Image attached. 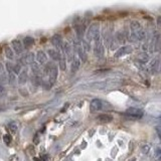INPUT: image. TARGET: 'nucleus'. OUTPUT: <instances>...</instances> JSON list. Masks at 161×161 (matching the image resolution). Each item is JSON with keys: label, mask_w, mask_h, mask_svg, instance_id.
<instances>
[{"label": "nucleus", "mask_w": 161, "mask_h": 161, "mask_svg": "<svg viewBox=\"0 0 161 161\" xmlns=\"http://www.w3.org/2000/svg\"><path fill=\"white\" fill-rule=\"evenodd\" d=\"M130 28H131L132 35L135 38H137L138 40H144L145 39L146 33L144 31L142 25L140 24L139 21H137V20H133V21H131Z\"/></svg>", "instance_id": "f257e3e1"}, {"label": "nucleus", "mask_w": 161, "mask_h": 161, "mask_svg": "<svg viewBox=\"0 0 161 161\" xmlns=\"http://www.w3.org/2000/svg\"><path fill=\"white\" fill-rule=\"evenodd\" d=\"M87 39L88 42H92V40H97L100 37V24L99 23H92L90 25L87 31Z\"/></svg>", "instance_id": "f03ea898"}, {"label": "nucleus", "mask_w": 161, "mask_h": 161, "mask_svg": "<svg viewBox=\"0 0 161 161\" xmlns=\"http://www.w3.org/2000/svg\"><path fill=\"white\" fill-rule=\"evenodd\" d=\"M104 44L101 37H99L97 40H95V45H94V53L97 58H102L104 55Z\"/></svg>", "instance_id": "7ed1b4c3"}, {"label": "nucleus", "mask_w": 161, "mask_h": 161, "mask_svg": "<svg viewBox=\"0 0 161 161\" xmlns=\"http://www.w3.org/2000/svg\"><path fill=\"white\" fill-rule=\"evenodd\" d=\"M126 115L129 116L131 118H134V119H140L143 117L144 115V111L138 109V108H129L126 110Z\"/></svg>", "instance_id": "20e7f679"}, {"label": "nucleus", "mask_w": 161, "mask_h": 161, "mask_svg": "<svg viewBox=\"0 0 161 161\" xmlns=\"http://www.w3.org/2000/svg\"><path fill=\"white\" fill-rule=\"evenodd\" d=\"M133 52V47H130V45H125V47H122L118 48L117 52L115 53V58H122L123 55H126V54H130L132 53Z\"/></svg>", "instance_id": "39448f33"}, {"label": "nucleus", "mask_w": 161, "mask_h": 161, "mask_svg": "<svg viewBox=\"0 0 161 161\" xmlns=\"http://www.w3.org/2000/svg\"><path fill=\"white\" fill-rule=\"evenodd\" d=\"M63 49H64L65 55H67L68 60H69V62H73L74 58H75V54H74V48H73L72 45H70L69 42H64Z\"/></svg>", "instance_id": "423d86ee"}, {"label": "nucleus", "mask_w": 161, "mask_h": 161, "mask_svg": "<svg viewBox=\"0 0 161 161\" xmlns=\"http://www.w3.org/2000/svg\"><path fill=\"white\" fill-rule=\"evenodd\" d=\"M50 42H52L53 45L55 48H58V49H62L64 47V42H63V37L60 34H54L50 38Z\"/></svg>", "instance_id": "0eeeda50"}, {"label": "nucleus", "mask_w": 161, "mask_h": 161, "mask_svg": "<svg viewBox=\"0 0 161 161\" xmlns=\"http://www.w3.org/2000/svg\"><path fill=\"white\" fill-rule=\"evenodd\" d=\"M20 64H25V65L34 64V53H25L24 55H22V57L20 58Z\"/></svg>", "instance_id": "6e6552de"}, {"label": "nucleus", "mask_w": 161, "mask_h": 161, "mask_svg": "<svg viewBox=\"0 0 161 161\" xmlns=\"http://www.w3.org/2000/svg\"><path fill=\"white\" fill-rule=\"evenodd\" d=\"M103 108H104V103L99 99H94L92 102H91V110L94 111V112L101 111Z\"/></svg>", "instance_id": "1a4fd4ad"}, {"label": "nucleus", "mask_w": 161, "mask_h": 161, "mask_svg": "<svg viewBox=\"0 0 161 161\" xmlns=\"http://www.w3.org/2000/svg\"><path fill=\"white\" fill-rule=\"evenodd\" d=\"M12 48L16 53H21L23 52V44L22 42L18 39H13L12 40Z\"/></svg>", "instance_id": "9d476101"}, {"label": "nucleus", "mask_w": 161, "mask_h": 161, "mask_svg": "<svg viewBox=\"0 0 161 161\" xmlns=\"http://www.w3.org/2000/svg\"><path fill=\"white\" fill-rule=\"evenodd\" d=\"M35 58H36V60L40 64H44L47 62V55L43 50H38L36 54H35Z\"/></svg>", "instance_id": "9b49d317"}, {"label": "nucleus", "mask_w": 161, "mask_h": 161, "mask_svg": "<svg viewBox=\"0 0 161 161\" xmlns=\"http://www.w3.org/2000/svg\"><path fill=\"white\" fill-rule=\"evenodd\" d=\"M57 78H58V68L54 67L50 69V72L48 74V82L50 85H53L55 83V80H57Z\"/></svg>", "instance_id": "f8f14e48"}, {"label": "nucleus", "mask_w": 161, "mask_h": 161, "mask_svg": "<svg viewBox=\"0 0 161 161\" xmlns=\"http://www.w3.org/2000/svg\"><path fill=\"white\" fill-rule=\"evenodd\" d=\"M75 52L78 53L80 58L83 60V62H86L87 60V53L85 52L84 48L82 47V45H79V44H75Z\"/></svg>", "instance_id": "ddd939ff"}, {"label": "nucleus", "mask_w": 161, "mask_h": 161, "mask_svg": "<svg viewBox=\"0 0 161 161\" xmlns=\"http://www.w3.org/2000/svg\"><path fill=\"white\" fill-rule=\"evenodd\" d=\"M47 53L49 54V57L52 58L53 60H58L62 58V54L58 52V49H53V48H50L47 50Z\"/></svg>", "instance_id": "4468645a"}, {"label": "nucleus", "mask_w": 161, "mask_h": 161, "mask_svg": "<svg viewBox=\"0 0 161 161\" xmlns=\"http://www.w3.org/2000/svg\"><path fill=\"white\" fill-rule=\"evenodd\" d=\"M160 59L158 58H156L154 59H152V62L150 63V69H151V72L152 73H157L158 70H159V67H160Z\"/></svg>", "instance_id": "2eb2a0df"}, {"label": "nucleus", "mask_w": 161, "mask_h": 161, "mask_svg": "<svg viewBox=\"0 0 161 161\" xmlns=\"http://www.w3.org/2000/svg\"><path fill=\"white\" fill-rule=\"evenodd\" d=\"M97 119L98 121H100V122H102V123H110L113 121V117L109 114H102L98 116Z\"/></svg>", "instance_id": "dca6fc26"}, {"label": "nucleus", "mask_w": 161, "mask_h": 161, "mask_svg": "<svg viewBox=\"0 0 161 161\" xmlns=\"http://www.w3.org/2000/svg\"><path fill=\"white\" fill-rule=\"evenodd\" d=\"M139 147H140L141 152H142L143 154H148V152L151 149V144L148 143V142H146V141H144V142H142L140 144Z\"/></svg>", "instance_id": "f3484780"}, {"label": "nucleus", "mask_w": 161, "mask_h": 161, "mask_svg": "<svg viewBox=\"0 0 161 161\" xmlns=\"http://www.w3.org/2000/svg\"><path fill=\"white\" fill-rule=\"evenodd\" d=\"M27 80H28L27 72H26V70H22V72L18 75V83H19L20 85L25 84V83L27 82Z\"/></svg>", "instance_id": "a211bd4d"}, {"label": "nucleus", "mask_w": 161, "mask_h": 161, "mask_svg": "<svg viewBox=\"0 0 161 161\" xmlns=\"http://www.w3.org/2000/svg\"><path fill=\"white\" fill-rule=\"evenodd\" d=\"M31 69H32V73L34 75V77L36 78H39V75H42V69H40V67L37 64H31Z\"/></svg>", "instance_id": "6ab92c4d"}, {"label": "nucleus", "mask_w": 161, "mask_h": 161, "mask_svg": "<svg viewBox=\"0 0 161 161\" xmlns=\"http://www.w3.org/2000/svg\"><path fill=\"white\" fill-rule=\"evenodd\" d=\"M80 59L77 58H75L74 60L72 62V65H70V68H72V72H73V73H75V72H77V70L80 69Z\"/></svg>", "instance_id": "aec40b11"}, {"label": "nucleus", "mask_w": 161, "mask_h": 161, "mask_svg": "<svg viewBox=\"0 0 161 161\" xmlns=\"http://www.w3.org/2000/svg\"><path fill=\"white\" fill-rule=\"evenodd\" d=\"M23 44H24V47H26V48L32 47V45L34 44V38L30 37V36L24 37V39H23Z\"/></svg>", "instance_id": "412c9836"}, {"label": "nucleus", "mask_w": 161, "mask_h": 161, "mask_svg": "<svg viewBox=\"0 0 161 161\" xmlns=\"http://www.w3.org/2000/svg\"><path fill=\"white\" fill-rule=\"evenodd\" d=\"M137 59L139 60V62L141 64H144V63H147L148 60H149V57H148V54L147 53H141L137 55Z\"/></svg>", "instance_id": "4be33fe9"}, {"label": "nucleus", "mask_w": 161, "mask_h": 161, "mask_svg": "<svg viewBox=\"0 0 161 161\" xmlns=\"http://www.w3.org/2000/svg\"><path fill=\"white\" fill-rule=\"evenodd\" d=\"M75 31H77L78 37H79L80 39H82L83 36H84V31H85V29H84V26H83V25H78V26H75Z\"/></svg>", "instance_id": "5701e85b"}, {"label": "nucleus", "mask_w": 161, "mask_h": 161, "mask_svg": "<svg viewBox=\"0 0 161 161\" xmlns=\"http://www.w3.org/2000/svg\"><path fill=\"white\" fill-rule=\"evenodd\" d=\"M5 54H6V58L9 59H12L14 57V53H13L12 48H10V47H5Z\"/></svg>", "instance_id": "b1692460"}, {"label": "nucleus", "mask_w": 161, "mask_h": 161, "mask_svg": "<svg viewBox=\"0 0 161 161\" xmlns=\"http://www.w3.org/2000/svg\"><path fill=\"white\" fill-rule=\"evenodd\" d=\"M5 84H8V75H6V73H3L2 75H0V85Z\"/></svg>", "instance_id": "393cba45"}, {"label": "nucleus", "mask_w": 161, "mask_h": 161, "mask_svg": "<svg viewBox=\"0 0 161 161\" xmlns=\"http://www.w3.org/2000/svg\"><path fill=\"white\" fill-rule=\"evenodd\" d=\"M65 63H67V60H65V58L64 57H62V58H60L59 62H58V67H59V69H62V70H65V69H67Z\"/></svg>", "instance_id": "a878e982"}, {"label": "nucleus", "mask_w": 161, "mask_h": 161, "mask_svg": "<svg viewBox=\"0 0 161 161\" xmlns=\"http://www.w3.org/2000/svg\"><path fill=\"white\" fill-rule=\"evenodd\" d=\"M12 73L15 75H19L21 73V65L20 64H13V69H12Z\"/></svg>", "instance_id": "bb28decb"}, {"label": "nucleus", "mask_w": 161, "mask_h": 161, "mask_svg": "<svg viewBox=\"0 0 161 161\" xmlns=\"http://www.w3.org/2000/svg\"><path fill=\"white\" fill-rule=\"evenodd\" d=\"M8 129H9V131H10V132H11V133H16V131H17V125L16 124H15V123H9L8 124Z\"/></svg>", "instance_id": "cd10ccee"}, {"label": "nucleus", "mask_w": 161, "mask_h": 161, "mask_svg": "<svg viewBox=\"0 0 161 161\" xmlns=\"http://www.w3.org/2000/svg\"><path fill=\"white\" fill-rule=\"evenodd\" d=\"M15 82H16V79H15V75L13 73H9L8 75V83L10 85H14Z\"/></svg>", "instance_id": "c85d7f7f"}, {"label": "nucleus", "mask_w": 161, "mask_h": 161, "mask_svg": "<svg viewBox=\"0 0 161 161\" xmlns=\"http://www.w3.org/2000/svg\"><path fill=\"white\" fill-rule=\"evenodd\" d=\"M3 141H4V143H5V144H10V143H11V141H12L11 136L8 135V134L4 135V136H3Z\"/></svg>", "instance_id": "c756f323"}, {"label": "nucleus", "mask_w": 161, "mask_h": 161, "mask_svg": "<svg viewBox=\"0 0 161 161\" xmlns=\"http://www.w3.org/2000/svg\"><path fill=\"white\" fill-rule=\"evenodd\" d=\"M6 68H7V69H8V72L9 73H12V69H13V64H11V63H6Z\"/></svg>", "instance_id": "7c9ffc66"}, {"label": "nucleus", "mask_w": 161, "mask_h": 161, "mask_svg": "<svg viewBox=\"0 0 161 161\" xmlns=\"http://www.w3.org/2000/svg\"><path fill=\"white\" fill-rule=\"evenodd\" d=\"M3 73H5L4 72V64L2 63H0V75H2Z\"/></svg>", "instance_id": "2f4dec72"}, {"label": "nucleus", "mask_w": 161, "mask_h": 161, "mask_svg": "<svg viewBox=\"0 0 161 161\" xmlns=\"http://www.w3.org/2000/svg\"><path fill=\"white\" fill-rule=\"evenodd\" d=\"M156 131H157V133L159 134L160 138H161V127H156Z\"/></svg>", "instance_id": "473e14b6"}, {"label": "nucleus", "mask_w": 161, "mask_h": 161, "mask_svg": "<svg viewBox=\"0 0 161 161\" xmlns=\"http://www.w3.org/2000/svg\"><path fill=\"white\" fill-rule=\"evenodd\" d=\"M157 24H158V26H159V27H161V16H159V17L157 18Z\"/></svg>", "instance_id": "72a5a7b5"}, {"label": "nucleus", "mask_w": 161, "mask_h": 161, "mask_svg": "<svg viewBox=\"0 0 161 161\" xmlns=\"http://www.w3.org/2000/svg\"><path fill=\"white\" fill-rule=\"evenodd\" d=\"M2 91H4V88L2 85H0V92H2Z\"/></svg>", "instance_id": "f704fd0d"}, {"label": "nucleus", "mask_w": 161, "mask_h": 161, "mask_svg": "<svg viewBox=\"0 0 161 161\" xmlns=\"http://www.w3.org/2000/svg\"><path fill=\"white\" fill-rule=\"evenodd\" d=\"M129 161H136V158H132V159H130Z\"/></svg>", "instance_id": "c9c22d12"}, {"label": "nucleus", "mask_w": 161, "mask_h": 161, "mask_svg": "<svg viewBox=\"0 0 161 161\" xmlns=\"http://www.w3.org/2000/svg\"><path fill=\"white\" fill-rule=\"evenodd\" d=\"M33 161H40V160H39L38 158H34V160H33Z\"/></svg>", "instance_id": "e433bc0d"}, {"label": "nucleus", "mask_w": 161, "mask_h": 161, "mask_svg": "<svg viewBox=\"0 0 161 161\" xmlns=\"http://www.w3.org/2000/svg\"><path fill=\"white\" fill-rule=\"evenodd\" d=\"M159 158H160V160H161V156H160V157H159Z\"/></svg>", "instance_id": "4c0bfd02"}]
</instances>
